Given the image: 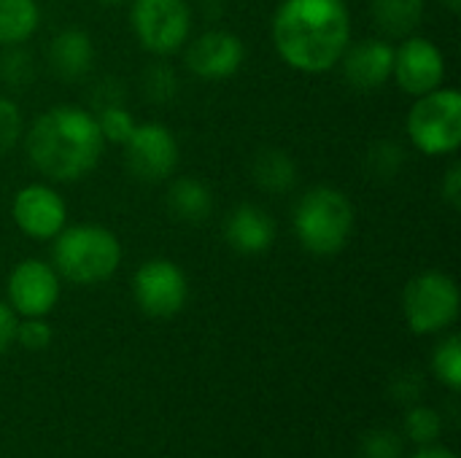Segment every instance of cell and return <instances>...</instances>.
Instances as JSON below:
<instances>
[{
    "label": "cell",
    "mask_w": 461,
    "mask_h": 458,
    "mask_svg": "<svg viewBox=\"0 0 461 458\" xmlns=\"http://www.w3.org/2000/svg\"><path fill=\"white\" fill-rule=\"evenodd\" d=\"M281 59L300 73H327L351 43V16L343 0H284L273 19Z\"/></svg>",
    "instance_id": "1"
},
{
    "label": "cell",
    "mask_w": 461,
    "mask_h": 458,
    "mask_svg": "<svg viewBox=\"0 0 461 458\" xmlns=\"http://www.w3.org/2000/svg\"><path fill=\"white\" fill-rule=\"evenodd\" d=\"M103 146L95 113L76 105H54L41 113L24 140L30 162L51 181H78L92 173Z\"/></svg>",
    "instance_id": "2"
},
{
    "label": "cell",
    "mask_w": 461,
    "mask_h": 458,
    "mask_svg": "<svg viewBox=\"0 0 461 458\" xmlns=\"http://www.w3.org/2000/svg\"><path fill=\"white\" fill-rule=\"evenodd\" d=\"M51 262L57 275L78 286L103 283L122 265V243L105 227L73 224L54 238Z\"/></svg>",
    "instance_id": "3"
},
{
    "label": "cell",
    "mask_w": 461,
    "mask_h": 458,
    "mask_svg": "<svg viewBox=\"0 0 461 458\" xmlns=\"http://www.w3.org/2000/svg\"><path fill=\"white\" fill-rule=\"evenodd\" d=\"M357 211L335 186H313L294 208V232L305 251L332 256L351 240Z\"/></svg>",
    "instance_id": "4"
},
{
    "label": "cell",
    "mask_w": 461,
    "mask_h": 458,
    "mask_svg": "<svg viewBox=\"0 0 461 458\" xmlns=\"http://www.w3.org/2000/svg\"><path fill=\"white\" fill-rule=\"evenodd\" d=\"M408 135L421 154H454L461 143V94L456 89H432L416 97L408 113Z\"/></svg>",
    "instance_id": "5"
},
{
    "label": "cell",
    "mask_w": 461,
    "mask_h": 458,
    "mask_svg": "<svg viewBox=\"0 0 461 458\" xmlns=\"http://www.w3.org/2000/svg\"><path fill=\"white\" fill-rule=\"evenodd\" d=\"M402 310L416 335L443 332L459 316V286L448 273L427 270L405 286Z\"/></svg>",
    "instance_id": "6"
},
{
    "label": "cell",
    "mask_w": 461,
    "mask_h": 458,
    "mask_svg": "<svg viewBox=\"0 0 461 458\" xmlns=\"http://www.w3.org/2000/svg\"><path fill=\"white\" fill-rule=\"evenodd\" d=\"M130 24L140 46L157 57H167L186 43L192 11L184 0H132Z\"/></svg>",
    "instance_id": "7"
},
{
    "label": "cell",
    "mask_w": 461,
    "mask_h": 458,
    "mask_svg": "<svg viewBox=\"0 0 461 458\" xmlns=\"http://www.w3.org/2000/svg\"><path fill=\"white\" fill-rule=\"evenodd\" d=\"M135 305L151 319H170L189 300L186 273L170 259H149L132 275Z\"/></svg>",
    "instance_id": "8"
},
{
    "label": "cell",
    "mask_w": 461,
    "mask_h": 458,
    "mask_svg": "<svg viewBox=\"0 0 461 458\" xmlns=\"http://www.w3.org/2000/svg\"><path fill=\"white\" fill-rule=\"evenodd\" d=\"M124 162L138 181L159 184L178 167V140L170 127L159 121L135 124L132 135L124 140Z\"/></svg>",
    "instance_id": "9"
},
{
    "label": "cell",
    "mask_w": 461,
    "mask_h": 458,
    "mask_svg": "<svg viewBox=\"0 0 461 458\" xmlns=\"http://www.w3.org/2000/svg\"><path fill=\"white\" fill-rule=\"evenodd\" d=\"M8 308L22 319H43L59 300V275L49 262L22 259L5 283Z\"/></svg>",
    "instance_id": "10"
},
{
    "label": "cell",
    "mask_w": 461,
    "mask_h": 458,
    "mask_svg": "<svg viewBox=\"0 0 461 458\" xmlns=\"http://www.w3.org/2000/svg\"><path fill=\"white\" fill-rule=\"evenodd\" d=\"M14 224L32 240H54L68 221L65 200L46 184H27L11 200Z\"/></svg>",
    "instance_id": "11"
},
{
    "label": "cell",
    "mask_w": 461,
    "mask_h": 458,
    "mask_svg": "<svg viewBox=\"0 0 461 458\" xmlns=\"http://www.w3.org/2000/svg\"><path fill=\"white\" fill-rule=\"evenodd\" d=\"M400 89L421 97L438 89L446 78V57L443 51L421 35H408L400 49H394V70Z\"/></svg>",
    "instance_id": "12"
},
{
    "label": "cell",
    "mask_w": 461,
    "mask_h": 458,
    "mask_svg": "<svg viewBox=\"0 0 461 458\" xmlns=\"http://www.w3.org/2000/svg\"><path fill=\"white\" fill-rule=\"evenodd\" d=\"M243 59H246L243 40L227 30H208L200 38H194L186 49V67L208 81H221L235 76Z\"/></svg>",
    "instance_id": "13"
},
{
    "label": "cell",
    "mask_w": 461,
    "mask_h": 458,
    "mask_svg": "<svg viewBox=\"0 0 461 458\" xmlns=\"http://www.w3.org/2000/svg\"><path fill=\"white\" fill-rule=\"evenodd\" d=\"M343 78L357 92L381 89L394 70V46L381 38H365L359 43H348L343 57Z\"/></svg>",
    "instance_id": "14"
},
{
    "label": "cell",
    "mask_w": 461,
    "mask_h": 458,
    "mask_svg": "<svg viewBox=\"0 0 461 458\" xmlns=\"http://www.w3.org/2000/svg\"><path fill=\"white\" fill-rule=\"evenodd\" d=\"M224 240L238 254H246V256L262 254L276 243V221L265 208L243 202L227 216Z\"/></svg>",
    "instance_id": "15"
},
{
    "label": "cell",
    "mask_w": 461,
    "mask_h": 458,
    "mask_svg": "<svg viewBox=\"0 0 461 458\" xmlns=\"http://www.w3.org/2000/svg\"><path fill=\"white\" fill-rule=\"evenodd\" d=\"M46 57H49V67L54 70V76H59L62 81H78L92 67L95 46L84 30L65 27L49 40Z\"/></svg>",
    "instance_id": "16"
},
{
    "label": "cell",
    "mask_w": 461,
    "mask_h": 458,
    "mask_svg": "<svg viewBox=\"0 0 461 458\" xmlns=\"http://www.w3.org/2000/svg\"><path fill=\"white\" fill-rule=\"evenodd\" d=\"M167 211L176 221L203 224L213 213V192L197 178H176L167 189Z\"/></svg>",
    "instance_id": "17"
},
{
    "label": "cell",
    "mask_w": 461,
    "mask_h": 458,
    "mask_svg": "<svg viewBox=\"0 0 461 458\" xmlns=\"http://www.w3.org/2000/svg\"><path fill=\"white\" fill-rule=\"evenodd\" d=\"M254 181L262 192L286 194L297 184V162L284 148H262L251 165Z\"/></svg>",
    "instance_id": "18"
},
{
    "label": "cell",
    "mask_w": 461,
    "mask_h": 458,
    "mask_svg": "<svg viewBox=\"0 0 461 458\" xmlns=\"http://www.w3.org/2000/svg\"><path fill=\"white\" fill-rule=\"evenodd\" d=\"M427 0H373L375 24L392 38H408L424 19Z\"/></svg>",
    "instance_id": "19"
},
{
    "label": "cell",
    "mask_w": 461,
    "mask_h": 458,
    "mask_svg": "<svg viewBox=\"0 0 461 458\" xmlns=\"http://www.w3.org/2000/svg\"><path fill=\"white\" fill-rule=\"evenodd\" d=\"M41 24L35 0H0V46L24 43Z\"/></svg>",
    "instance_id": "20"
},
{
    "label": "cell",
    "mask_w": 461,
    "mask_h": 458,
    "mask_svg": "<svg viewBox=\"0 0 461 458\" xmlns=\"http://www.w3.org/2000/svg\"><path fill=\"white\" fill-rule=\"evenodd\" d=\"M32 78H35L32 54L27 49H22V43L3 46V51H0V81L8 84L11 89H22Z\"/></svg>",
    "instance_id": "21"
},
{
    "label": "cell",
    "mask_w": 461,
    "mask_h": 458,
    "mask_svg": "<svg viewBox=\"0 0 461 458\" xmlns=\"http://www.w3.org/2000/svg\"><path fill=\"white\" fill-rule=\"evenodd\" d=\"M432 370L440 378V383H446L451 391L461 389V340L459 335L446 337L432 356Z\"/></svg>",
    "instance_id": "22"
},
{
    "label": "cell",
    "mask_w": 461,
    "mask_h": 458,
    "mask_svg": "<svg viewBox=\"0 0 461 458\" xmlns=\"http://www.w3.org/2000/svg\"><path fill=\"white\" fill-rule=\"evenodd\" d=\"M95 121L100 127L103 140L105 143H119V146H124V140L132 135V130L138 124L124 103L122 105H105V108L95 111Z\"/></svg>",
    "instance_id": "23"
},
{
    "label": "cell",
    "mask_w": 461,
    "mask_h": 458,
    "mask_svg": "<svg viewBox=\"0 0 461 458\" xmlns=\"http://www.w3.org/2000/svg\"><path fill=\"white\" fill-rule=\"evenodd\" d=\"M405 435L416 443V445H435L438 437L443 435V418L438 410L416 405L411 408V413L405 416Z\"/></svg>",
    "instance_id": "24"
},
{
    "label": "cell",
    "mask_w": 461,
    "mask_h": 458,
    "mask_svg": "<svg viewBox=\"0 0 461 458\" xmlns=\"http://www.w3.org/2000/svg\"><path fill=\"white\" fill-rule=\"evenodd\" d=\"M405 165V148L394 140H378L367 154V173L373 178H394Z\"/></svg>",
    "instance_id": "25"
},
{
    "label": "cell",
    "mask_w": 461,
    "mask_h": 458,
    "mask_svg": "<svg viewBox=\"0 0 461 458\" xmlns=\"http://www.w3.org/2000/svg\"><path fill=\"white\" fill-rule=\"evenodd\" d=\"M178 92V76L167 62H151L143 73V94L151 103H170Z\"/></svg>",
    "instance_id": "26"
},
{
    "label": "cell",
    "mask_w": 461,
    "mask_h": 458,
    "mask_svg": "<svg viewBox=\"0 0 461 458\" xmlns=\"http://www.w3.org/2000/svg\"><path fill=\"white\" fill-rule=\"evenodd\" d=\"M402 456V440L392 429H373L365 435L359 445V458H400Z\"/></svg>",
    "instance_id": "27"
},
{
    "label": "cell",
    "mask_w": 461,
    "mask_h": 458,
    "mask_svg": "<svg viewBox=\"0 0 461 458\" xmlns=\"http://www.w3.org/2000/svg\"><path fill=\"white\" fill-rule=\"evenodd\" d=\"M51 337H54V329L43 321V319H24V321H16V332H14V340L27 348V351H43L51 346Z\"/></svg>",
    "instance_id": "28"
},
{
    "label": "cell",
    "mask_w": 461,
    "mask_h": 458,
    "mask_svg": "<svg viewBox=\"0 0 461 458\" xmlns=\"http://www.w3.org/2000/svg\"><path fill=\"white\" fill-rule=\"evenodd\" d=\"M22 138V113L19 105L0 94V157L8 154Z\"/></svg>",
    "instance_id": "29"
},
{
    "label": "cell",
    "mask_w": 461,
    "mask_h": 458,
    "mask_svg": "<svg viewBox=\"0 0 461 458\" xmlns=\"http://www.w3.org/2000/svg\"><path fill=\"white\" fill-rule=\"evenodd\" d=\"M89 100H92V108L95 111H100L105 105H122L124 103V86L119 81H113V78H103L95 86V92H92Z\"/></svg>",
    "instance_id": "30"
},
{
    "label": "cell",
    "mask_w": 461,
    "mask_h": 458,
    "mask_svg": "<svg viewBox=\"0 0 461 458\" xmlns=\"http://www.w3.org/2000/svg\"><path fill=\"white\" fill-rule=\"evenodd\" d=\"M443 200L454 208V211H461V165L454 162L448 170H446V178H443Z\"/></svg>",
    "instance_id": "31"
},
{
    "label": "cell",
    "mask_w": 461,
    "mask_h": 458,
    "mask_svg": "<svg viewBox=\"0 0 461 458\" xmlns=\"http://www.w3.org/2000/svg\"><path fill=\"white\" fill-rule=\"evenodd\" d=\"M14 332H16V313L8 308V302L0 300V354L14 343Z\"/></svg>",
    "instance_id": "32"
},
{
    "label": "cell",
    "mask_w": 461,
    "mask_h": 458,
    "mask_svg": "<svg viewBox=\"0 0 461 458\" xmlns=\"http://www.w3.org/2000/svg\"><path fill=\"white\" fill-rule=\"evenodd\" d=\"M394 394H397V400H402V402H416V397L421 394V378H416V375L400 378V381L394 383Z\"/></svg>",
    "instance_id": "33"
},
{
    "label": "cell",
    "mask_w": 461,
    "mask_h": 458,
    "mask_svg": "<svg viewBox=\"0 0 461 458\" xmlns=\"http://www.w3.org/2000/svg\"><path fill=\"white\" fill-rule=\"evenodd\" d=\"M413 458H456L448 448H440V445H424Z\"/></svg>",
    "instance_id": "34"
},
{
    "label": "cell",
    "mask_w": 461,
    "mask_h": 458,
    "mask_svg": "<svg viewBox=\"0 0 461 458\" xmlns=\"http://www.w3.org/2000/svg\"><path fill=\"white\" fill-rule=\"evenodd\" d=\"M440 3H443L448 11H454V13H456V11H461V0H440Z\"/></svg>",
    "instance_id": "35"
},
{
    "label": "cell",
    "mask_w": 461,
    "mask_h": 458,
    "mask_svg": "<svg viewBox=\"0 0 461 458\" xmlns=\"http://www.w3.org/2000/svg\"><path fill=\"white\" fill-rule=\"evenodd\" d=\"M97 3H103V5H119V3H127V0H97Z\"/></svg>",
    "instance_id": "36"
}]
</instances>
